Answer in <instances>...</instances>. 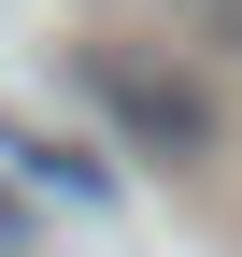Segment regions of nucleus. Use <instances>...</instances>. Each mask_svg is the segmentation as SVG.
Wrapping results in <instances>:
<instances>
[{"mask_svg": "<svg viewBox=\"0 0 242 257\" xmlns=\"http://www.w3.org/2000/svg\"><path fill=\"white\" fill-rule=\"evenodd\" d=\"M86 86H100V114L128 128L142 157H200L214 143V86L171 72V57H142V43H86Z\"/></svg>", "mask_w": 242, "mask_h": 257, "instance_id": "nucleus-1", "label": "nucleus"}, {"mask_svg": "<svg viewBox=\"0 0 242 257\" xmlns=\"http://www.w3.org/2000/svg\"><path fill=\"white\" fill-rule=\"evenodd\" d=\"M200 29H214V43H242V0H200Z\"/></svg>", "mask_w": 242, "mask_h": 257, "instance_id": "nucleus-2", "label": "nucleus"}]
</instances>
